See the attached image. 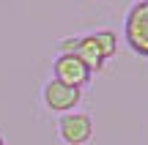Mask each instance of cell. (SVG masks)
<instances>
[{"instance_id":"cell-1","label":"cell","mask_w":148,"mask_h":145,"mask_svg":"<svg viewBox=\"0 0 148 145\" xmlns=\"http://www.w3.org/2000/svg\"><path fill=\"white\" fill-rule=\"evenodd\" d=\"M123 36L137 55L148 58V0H140L129 8L126 22H123Z\"/></svg>"},{"instance_id":"cell-2","label":"cell","mask_w":148,"mask_h":145,"mask_svg":"<svg viewBox=\"0 0 148 145\" xmlns=\"http://www.w3.org/2000/svg\"><path fill=\"white\" fill-rule=\"evenodd\" d=\"M60 137L69 145H85L93 137V123L85 112H74L60 118Z\"/></svg>"},{"instance_id":"cell-3","label":"cell","mask_w":148,"mask_h":145,"mask_svg":"<svg viewBox=\"0 0 148 145\" xmlns=\"http://www.w3.org/2000/svg\"><path fill=\"white\" fill-rule=\"evenodd\" d=\"M55 80L66 82V85H74V88H82L85 82L90 80V71L77 55H60L55 60Z\"/></svg>"},{"instance_id":"cell-4","label":"cell","mask_w":148,"mask_h":145,"mask_svg":"<svg viewBox=\"0 0 148 145\" xmlns=\"http://www.w3.org/2000/svg\"><path fill=\"white\" fill-rule=\"evenodd\" d=\"M44 101H47V107L55 110V112H66V110H71L74 104L79 101V88L66 85V82H60V80H52V82L44 85Z\"/></svg>"},{"instance_id":"cell-5","label":"cell","mask_w":148,"mask_h":145,"mask_svg":"<svg viewBox=\"0 0 148 145\" xmlns=\"http://www.w3.org/2000/svg\"><path fill=\"white\" fill-rule=\"evenodd\" d=\"M77 55L79 60H82L85 66H88V71L93 74V71H101V66H104V55H101V49H99V44H96V38L93 36H85V38H79V44H77Z\"/></svg>"},{"instance_id":"cell-6","label":"cell","mask_w":148,"mask_h":145,"mask_svg":"<svg viewBox=\"0 0 148 145\" xmlns=\"http://www.w3.org/2000/svg\"><path fill=\"white\" fill-rule=\"evenodd\" d=\"M93 38H96V44H99V49H101V55H104V60L115 55L118 38H115V33H112V30H99V33H93Z\"/></svg>"},{"instance_id":"cell-7","label":"cell","mask_w":148,"mask_h":145,"mask_svg":"<svg viewBox=\"0 0 148 145\" xmlns=\"http://www.w3.org/2000/svg\"><path fill=\"white\" fill-rule=\"evenodd\" d=\"M77 44H79V38H66V41L58 44V49H60V55H74L77 52Z\"/></svg>"},{"instance_id":"cell-8","label":"cell","mask_w":148,"mask_h":145,"mask_svg":"<svg viewBox=\"0 0 148 145\" xmlns=\"http://www.w3.org/2000/svg\"><path fill=\"white\" fill-rule=\"evenodd\" d=\"M0 145H3V140H0Z\"/></svg>"}]
</instances>
